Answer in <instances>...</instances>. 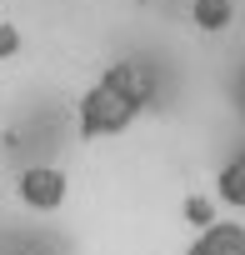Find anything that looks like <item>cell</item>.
I'll list each match as a JSON object with an SVG mask.
<instances>
[{
    "mask_svg": "<svg viewBox=\"0 0 245 255\" xmlns=\"http://www.w3.org/2000/svg\"><path fill=\"white\" fill-rule=\"evenodd\" d=\"M40 255H50V250H40Z\"/></svg>",
    "mask_w": 245,
    "mask_h": 255,
    "instance_id": "obj_8",
    "label": "cell"
},
{
    "mask_svg": "<svg viewBox=\"0 0 245 255\" xmlns=\"http://www.w3.org/2000/svg\"><path fill=\"white\" fill-rule=\"evenodd\" d=\"M185 255H245V225H235V220H215V225H205V230L190 240Z\"/></svg>",
    "mask_w": 245,
    "mask_h": 255,
    "instance_id": "obj_3",
    "label": "cell"
},
{
    "mask_svg": "<svg viewBox=\"0 0 245 255\" xmlns=\"http://www.w3.org/2000/svg\"><path fill=\"white\" fill-rule=\"evenodd\" d=\"M185 220H190V225H200V230H205V225H215L210 200H205V195H190V200H185Z\"/></svg>",
    "mask_w": 245,
    "mask_h": 255,
    "instance_id": "obj_6",
    "label": "cell"
},
{
    "mask_svg": "<svg viewBox=\"0 0 245 255\" xmlns=\"http://www.w3.org/2000/svg\"><path fill=\"white\" fill-rule=\"evenodd\" d=\"M190 15H195L200 30H225L230 25V0H195Z\"/></svg>",
    "mask_w": 245,
    "mask_h": 255,
    "instance_id": "obj_5",
    "label": "cell"
},
{
    "mask_svg": "<svg viewBox=\"0 0 245 255\" xmlns=\"http://www.w3.org/2000/svg\"><path fill=\"white\" fill-rule=\"evenodd\" d=\"M215 195H220L225 205H240V210H245V150H240L235 160L220 165V175H215Z\"/></svg>",
    "mask_w": 245,
    "mask_h": 255,
    "instance_id": "obj_4",
    "label": "cell"
},
{
    "mask_svg": "<svg viewBox=\"0 0 245 255\" xmlns=\"http://www.w3.org/2000/svg\"><path fill=\"white\" fill-rule=\"evenodd\" d=\"M20 200L30 205V210H60L65 205V175L55 170V165H30V170H20Z\"/></svg>",
    "mask_w": 245,
    "mask_h": 255,
    "instance_id": "obj_2",
    "label": "cell"
},
{
    "mask_svg": "<svg viewBox=\"0 0 245 255\" xmlns=\"http://www.w3.org/2000/svg\"><path fill=\"white\" fill-rule=\"evenodd\" d=\"M15 50H20V30H15V25H0V60L15 55Z\"/></svg>",
    "mask_w": 245,
    "mask_h": 255,
    "instance_id": "obj_7",
    "label": "cell"
},
{
    "mask_svg": "<svg viewBox=\"0 0 245 255\" xmlns=\"http://www.w3.org/2000/svg\"><path fill=\"white\" fill-rule=\"evenodd\" d=\"M150 100V70L145 65H110L80 100V130L85 135H115L140 115Z\"/></svg>",
    "mask_w": 245,
    "mask_h": 255,
    "instance_id": "obj_1",
    "label": "cell"
}]
</instances>
